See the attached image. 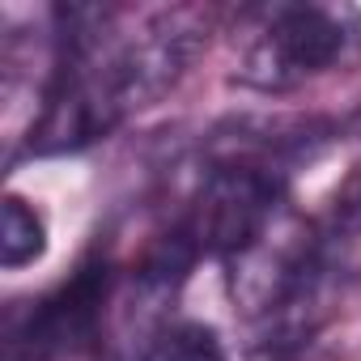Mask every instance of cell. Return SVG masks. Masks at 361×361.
Returning a JSON list of instances; mask_svg holds the SVG:
<instances>
[{"label":"cell","instance_id":"4","mask_svg":"<svg viewBox=\"0 0 361 361\" xmlns=\"http://www.w3.org/2000/svg\"><path fill=\"white\" fill-rule=\"evenodd\" d=\"M166 361H226V357H221V344H217L213 327L188 323V327H178L174 340L166 344Z\"/></svg>","mask_w":361,"mask_h":361},{"label":"cell","instance_id":"3","mask_svg":"<svg viewBox=\"0 0 361 361\" xmlns=\"http://www.w3.org/2000/svg\"><path fill=\"white\" fill-rule=\"evenodd\" d=\"M47 251V226L35 213V204H26L22 196H5L0 204V264L9 272L43 259Z\"/></svg>","mask_w":361,"mask_h":361},{"label":"cell","instance_id":"2","mask_svg":"<svg viewBox=\"0 0 361 361\" xmlns=\"http://www.w3.org/2000/svg\"><path fill=\"white\" fill-rule=\"evenodd\" d=\"M276 51L293 64V68H327L340 47H344V30L323 13V9H285L276 30H272Z\"/></svg>","mask_w":361,"mask_h":361},{"label":"cell","instance_id":"1","mask_svg":"<svg viewBox=\"0 0 361 361\" xmlns=\"http://www.w3.org/2000/svg\"><path fill=\"white\" fill-rule=\"evenodd\" d=\"M102 285H106V276H98V268H85L73 285H64L56 298H47L30 323V348H60L73 336H81L102 302Z\"/></svg>","mask_w":361,"mask_h":361}]
</instances>
